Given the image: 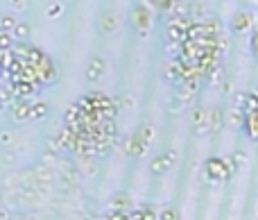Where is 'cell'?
I'll return each mask as SVG.
<instances>
[{
    "mask_svg": "<svg viewBox=\"0 0 258 220\" xmlns=\"http://www.w3.org/2000/svg\"><path fill=\"white\" fill-rule=\"evenodd\" d=\"M229 159H231V163H233V168H236V171H238L240 166H245V163H247V154L240 152V150H236V152H233Z\"/></svg>",
    "mask_w": 258,
    "mask_h": 220,
    "instance_id": "obj_8",
    "label": "cell"
},
{
    "mask_svg": "<svg viewBox=\"0 0 258 220\" xmlns=\"http://www.w3.org/2000/svg\"><path fill=\"white\" fill-rule=\"evenodd\" d=\"M159 220H179V213H177V209H163V211L159 213Z\"/></svg>",
    "mask_w": 258,
    "mask_h": 220,
    "instance_id": "obj_10",
    "label": "cell"
},
{
    "mask_svg": "<svg viewBox=\"0 0 258 220\" xmlns=\"http://www.w3.org/2000/svg\"><path fill=\"white\" fill-rule=\"evenodd\" d=\"M224 123H227V125H231V127H242V125H245V112L231 107V112H227Z\"/></svg>",
    "mask_w": 258,
    "mask_h": 220,
    "instance_id": "obj_7",
    "label": "cell"
},
{
    "mask_svg": "<svg viewBox=\"0 0 258 220\" xmlns=\"http://www.w3.org/2000/svg\"><path fill=\"white\" fill-rule=\"evenodd\" d=\"M192 127H195V134L197 136L211 134V132H209V109L195 107V112H192Z\"/></svg>",
    "mask_w": 258,
    "mask_h": 220,
    "instance_id": "obj_2",
    "label": "cell"
},
{
    "mask_svg": "<svg viewBox=\"0 0 258 220\" xmlns=\"http://www.w3.org/2000/svg\"><path fill=\"white\" fill-rule=\"evenodd\" d=\"M249 27H251V16L247 12H238L233 16V32L242 34V32H249Z\"/></svg>",
    "mask_w": 258,
    "mask_h": 220,
    "instance_id": "obj_4",
    "label": "cell"
},
{
    "mask_svg": "<svg viewBox=\"0 0 258 220\" xmlns=\"http://www.w3.org/2000/svg\"><path fill=\"white\" fill-rule=\"evenodd\" d=\"M204 171H206V177L213 184H224V182H229L233 177L236 168H233L229 157H211V159H206Z\"/></svg>",
    "mask_w": 258,
    "mask_h": 220,
    "instance_id": "obj_1",
    "label": "cell"
},
{
    "mask_svg": "<svg viewBox=\"0 0 258 220\" xmlns=\"http://www.w3.org/2000/svg\"><path fill=\"white\" fill-rule=\"evenodd\" d=\"M242 130H245L247 139L258 143V112L254 114H245V125H242Z\"/></svg>",
    "mask_w": 258,
    "mask_h": 220,
    "instance_id": "obj_3",
    "label": "cell"
},
{
    "mask_svg": "<svg viewBox=\"0 0 258 220\" xmlns=\"http://www.w3.org/2000/svg\"><path fill=\"white\" fill-rule=\"evenodd\" d=\"M233 107L240 109V112H245V107H247V91L236 93V98H233Z\"/></svg>",
    "mask_w": 258,
    "mask_h": 220,
    "instance_id": "obj_9",
    "label": "cell"
},
{
    "mask_svg": "<svg viewBox=\"0 0 258 220\" xmlns=\"http://www.w3.org/2000/svg\"><path fill=\"white\" fill-rule=\"evenodd\" d=\"M170 166H172V154H161V157H156L154 163H152V173L161 175V173H165Z\"/></svg>",
    "mask_w": 258,
    "mask_h": 220,
    "instance_id": "obj_6",
    "label": "cell"
},
{
    "mask_svg": "<svg viewBox=\"0 0 258 220\" xmlns=\"http://www.w3.org/2000/svg\"><path fill=\"white\" fill-rule=\"evenodd\" d=\"M222 123H224L222 112H220L218 107L209 109V132H211V134H215V132L222 130Z\"/></svg>",
    "mask_w": 258,
    "mask_h": 220,
    "instance_id": "obj_5",
    "label": "cell"
}]
</instances>
